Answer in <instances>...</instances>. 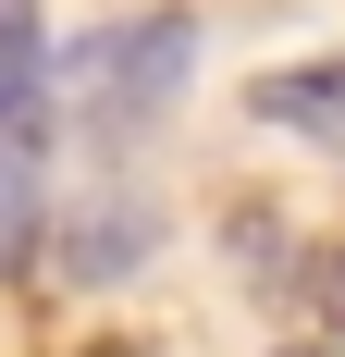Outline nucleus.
<instances>
[{"instance_id": "f257e3e1", "label": "nucleus", "mask_w": 345, "mask_h": 357, "mask_svg": "<svg viewBox=\"0 0 345 357\" xmlns=\"http://www.w3.org/2000/svg\"><path fill=\"white\" fill-rule=\"evenodd\" d=\"M74 111L99 123V136H136V123H161L172 86H185V25L172 13H148V25H111L99 50H74Z\"/></svg>"}, {"instance_id": "f03ea898", "label": "nucleus", "mask_w": 345, "mask_h": 357, "mask_svg": "<svg viewBox=\"0 0 345 357\" xmlns=\"http://www.w3.org/2000/svg\"><path fill=\"white\" fill-rule=\"evenodd\" d=\"M247 111H259V123H284V136H321V148H345V62L259 74V86H247Z\"/></svg>"}, {"instance_id": "7ed1b4c3", "label": "nucleus", "mask_w": 345, "mask_h": 357, "mask_svg": "<svg viewBox=\"0 0 345 357\" xmlns=\"http://www.w3.org/2000/svg\"><path fill=\"white\" fill-rule=\"evenodd\" d=\"M37 74H50V37L25 0H0V148H37Z\"/></svg>"}, {"instance_id": "20e7f679", "label": "nucleus", "mask_w": 345, "mask_h": 357, "mask_svg": "<svg viewBox=\"0 0 345 357\" xmlns=\"http://www.w3.org/2000/svg\"><path fill=\"white\" fill-rule=\"evenodd\" d=\"M50 247V185H37V148H0V284L37 271Z\"/></svg>"}, {"instance_id": "39448f33", "label": "nucleus", "mask_w": 345, "mask_h": 357, "mask_svg": "<svg viewBox=\"0 0 345 357\" xmlns=\"http://www.w3.org/2000/svg\"><path fill=\"white\" fill-rule=\"evenodd\" d=\"M99 234H74V284H111V271H136L148 259V210H87Z\"/></svg>"}, {"instance_id": "423d86ee", "label": "nucleus", "mask_w": 345, "mask_h": 357, "mask_svg": "<svg viewBox=\"0 0 345 357\" xmlns=\"http://www.w3.org/2000/svg\"><path fill=\"white\" fill-rule=\"evenodd\" d=\"M309 321L345 345V247H321V259H309Z\"/></svg>"}]
</instances>
